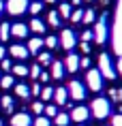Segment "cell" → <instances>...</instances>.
<instances>
[{
    "mask_svg": "<svg viewBox=\"0 0 122 126\" xmlns=\"http://www.w3.org/2000/svg\"><path fill=\"white\" fill-rule=\"evenodd\" d=\"M58 43H60V41L56 39V36H47V39L43 41V45L47 47V49H56V47H58Z\"/></svg>",
    "mask_w": 122,
    "mask_h": 126,
    "instance_id": "29",
    "label": "cell"
},
{
    "mask_svg": "<svg viewBox=\"0 0 122 126\" xmlns=\"http://www.w3.org/2000/svg\"><path fill=\"white\" fill-rule=\"evenodd\" d=\"M41 47H43V39H39V36H32V39L28 41L26 49H28V53H32V56H39V53H41Z\"/></svg>",
    "mask_w": 122,
    "mask_h": 126,
    "instance_id": "13",
    "label": "cell"
},
{
    "mask_svg": "<svg viewBox=\"0 0 122 126\" xmlns=\"http://www.w3.org/2000/svg\"><path fill=\"white\" fill-rule=\"evenodd\" d=\"M13 105H15V98H13V96H9V94L0 96V107L4 109V113H11V111H13Z\"/></svg>",
    "mask_w": 122,
    "mask_h": 126,
    "instance_id": "16",
    "label": "cell"
},
{
    "mask_svg": "<svg viewBox=\"0 0 122 126\" xmlns=\"http://www.w3.org/2000/svg\"><path fill=\"white\" fill-rule=\"evenodd\" d=\"M9 53H11L13 58H17V60H26L28 56H30L28 49H26V45H19V43H15V45L9 47Z\"/></svg>",
    "mask_w": 122,
    "mask_h": 126,
    "instance_id": "11",
    "label": "cell"
},
{
    "mask_svg": "<svg viewBox=\"0 0 122 126\" xmlns=\"http://www.w3.org/2000/svg\"><path fill=\"white\" fill-rule=\"evenodd\" d=\"M67 100H69V90H67V88H56V90H54V103H56V105H60V107H64V105H67Z\"/></svg>",
    "mask_w": 122,
    "mask_h": 126,
    "instance_id": "12",
    "label": "cell"
},
{
    "mask_svg": "<svg viewBox=\"0 0 122 126\" xmlns=\"http://www.w3.org/2000/svg\"><path fill=\"white\" fill-rule=\"evenodd\" d=\"M43 113H45V118H56L58 115V105H47Z\"/></svg>",
    "mask_w": 122,
    "mask_h": 126,
    "instance_id": "30",
    "label": "cell"
},
{
    "mask_svg": "<svg viewBox=\"0 0 122 126\" xmlns=\"http://www.w3.org/2000/svg\"><path fill=\"white\" fill-rule=\"evenodd\" d=\"M41 98H43V100H52V98H54V88H43V90H41Z\"/></svg>",
    "mask_w": 122,
    "mask_h": 126,
    "instance_id": "32",
    "label": "cell"
},
{
    "mask_svg": "<svg viewBox=\"0 0 122 126\" xmlns=\"http://www.w3.org/2000/svg\"><path fill=\"white\" fill-rule=\"evenodd\" d=\"M39 81H49V73H41Z\"/></svg>",
    "mask_w": 122,
    "mask_h": 126,
    "instance_id": "42",
    "label": "cell"
},
{
    "mask_svg": "<svg viewBox=\"0 0 122 126\" xmlns=\"http://www.w3.org/2000/svg\"><path fill=\"white\" fill-rule=\"evenodd\" d=\"M92 34H94V41L99 43V45H103V43L107 41V34H109V30H107V17H105V15H103L101 19H96V21H94Z\"/></svg>",
    "mask_w": 122,
    "mask_h": 126,
    "instance_id": "4",
    "label": "cell"
},
{
    "mask_svg": "<svg viewBox=\"0 0 122 126\" xmlns=\"http://www.w3.org/2000/svg\"><path fill=\"white\" fill-rule=\"evenodd\" d=\"M11 73L17 75V77H28V66L26 64H13V71Z\"/></svg>",
    "mask_w": 122,
    "mask_h": 126,
    "instance_id": "22",
    "label": "cell"
},
{
    "mask_svg": "<svg viewBox=\"0 0 122 126\" xmlns=\"http://www.w3.org/2000/svg\"><path fill=\"white\" fill-rule=\"evenodd\" d=\"M28 30H32L34 34H43L45 32V24H43L41 19H36V17H32L30 24H28Z\"/></svg>",
    "mask_w": 122,
    "mask_h": 126,
    "instance_id": "17",
    "label": "cell"
},
{
    "mask_svg": "<svg viewBox=\"0 0 122 126\" xmlns=\"http://www.w3.org/2000/svg\"><path fill=\"white\" fill-rule=\"evenodd\" d=\"M28 0H7L4 2V11H7L9 15H13V17H17V15H24L28 11Z\"/></svg>",
    "mask_w": 122,
    "mask_h": 126,
    "instance_id": "5",
    "label": "cell"
},
{
    "mask_svg": "<svg viewBox=\"0 0 122 126\" xmlns=\"http://www.w3.org/2000/svg\"><path fill=\"white\" fill-rule=\"evenodd\" d=\"M64 2H69V0H64Z\"/></svg>",
    "mask_w": 122,
    "mask_h": 126,
    "instance_id": "49",
    "label": "cell"
},
{
    "mask_svg": "<svg viewBox=\"0 0 122 126\" xmlns=\"http://www.w3.org/2000/svg\"><path fill=\"white\" fill-rule=\"evenodd\" d=\"M79 4H81V0H71V7H75V9H77Z\"/></svg>",
    "mask_w": 122,
    "mask_h": 126,
    "instance_id": "44",
    "label": "cell"
},
{
    "mask_svg": "<svg viewBox=\"0 0 122 126\" xmlns=\"http://www.w3.org/2000/svg\"><path fill=\"white\" fill-rule=\"evenodd\" d=\"M47 21H49V26H54V28L60 26V15H58V11H49L47 13Z\"/></svg>",
    "mask_w": 122,
    "mask_h": 126,
    "instance_id": "25",
    "label": "cell"
},
{
    "mask_svg": "<svg viewBox=\"0 0 122 126\" xmlns=\"http://www.w3.org/2000/svg\"><path fill=\"white\" fill-rule=\"evenodd\" d=\"M99 73L105 79H116V68H114V60L109 58V53H99Z\"/></svg>",
    "mask_w": 122,
    "mask_h": 126,
    "instance_id": "2",
    "label": "cell"
},
{
    "mask_svg": "<svg viewBox=\"0 0 122 126\" xmlns=\"http://www.w3.org/2000/svg\"><path fill=\"white\" fill-rule=\"evenodd\" d=\"M69 115H71V120H73V122L84 124V122L90 118V109H88L86 105H77V107H73V109H71V113H69Z\"/></svg>",
    "mask_w": 122,
    "mask_h": 126,
    "instance_id": "7",
    "label": "cell"
},
{
    "mask_svg": "<svg viewBox=\"0 0 122 126\" xmlns=\"http://www.w3.org/2000/svg\"><path fill=\"white\" fill-rule=\"evenodd\" d=\"M28 75L32 77V81L39 79L41 77V64H32V68H28Z\"/></svg>",
    "mask_w": 122,
    "mask_h": 126,
    "instance_id": "31",
    "label": "cell"
},
{
    "mask_svg": "<svg viewBox=\"0 0 122 126\" xmlns=\"http://www.w3.org/2000/svg\"><path fill=\"white\" fill-rule=\"evenodd\" d=\"M34 126H49V118H45V115H39V118L34 120Z\"/></svg>",
    "mask_w": 122,
    "mask_h": 126,
    "instance_id": "35",
    "label": "cell"
},
{
    "mask_svg": "<svg viewBox=\"0 0 122 126\" xmlns=\"http://www.w3.org/2000/svg\"><path fill=\"white\" fill-rule=\"evenodd\" d=\"M2 11H4V2L0 0V15H2Z\"/></svg>",
    "mask_w": 122,
    "mask_h": 126,
    "instance_id": "45",
    "label": "cell"
},
{
    "mask_svg": "<svg viewBox=\"0 0 122 126\" xmlns=\"http://www.w3.org/2000/svg\"><path fill=\"white\" fill-rule=\"evenodd\" d=\"M58 41H60L62 49H67V51H71V49L75 47V43H77V39H75V32H73V30H69V28L60 32V39H58Z\"/></svg>",
    "mask_w": 122,
    "mask_h": 126,
    "instance_id": "8",
    "label": "cell"
},
{
    "mask_svg": "<svg viewBox=\"0 0 122 126\" xmlns=\"http://www.w3.org/2000/svg\"><path fill=\"white\" fill-rule=\"evenodd\" d=\"M67 90H69V98H73V100H84L86 98V86H84L79 79L69 81Z\"/></svg>",
    "mask_w": 122,
    "mask_h": 126,
    "instance_id": "6",
    "label": "cell"
},
{
    "mask_svg": "<svg viewBox=\"0 0 122 126\" xmlns=\"http://www.w3.org/2000/svg\"><path fill=\"white\" fill-rule=\"evenodd\" d=\"M15 86V79L13 75H2V79H0V88H4V90H9V88Z\"/></svg>",
    "mask_w": 122,
    "mask_h": 126,
    "instance_id": "24",
    "label": "cell"
},
{
    "mask_svg": "<svg viewBox=\"0 0 122 126\" xmlns=\"http://www.w3.org/2000/svg\"><path fill=\"white\" fill-rule=\"evenodd\" d=\"M11 36H15V39H26L28 36V26L26 24H13L11 26Z\"/></svg>",
    "mask_w": 122,
    "mask_h": 126,
    "instance_id": "14",
    "label": "cell"
},
{
    "mask_svg": "<svg viewBox=\"0 0 122 126\" xmlns=\"http://www.w3.org/2000/svg\"><path fill=\"white\" fill-rule=\"evenodd\" d=\"M43 111H45V107H43V103H41V100H34V103H32V113L41 115Z\"/></svg>",
    "mask_w": 122,
    "mask_h": 126,
    "instance_id": "34",
    "label": "cell"
},
{
    "mask_svg": "<svg viewBox=\"0 0 122 126\" xmlns=\"http://www.w3.org/2000/svg\"><path fill=\"white\" fill-rule=\"evenodd\" d=\"M52 62H54V58H52L49 51H41L39 53V64L41 66H52Z\"/></svg>",
    "mask_w": 122,
    "mask_h": 126,
    "instance_id": "18",
    "label": "cell"
},
{
    "mask_svg": "<svg viewBox=\"0 0 122 126\" xmlns=\"http://www.w3.org/2000/svg\"><path fill=\"white\" fill-rule=\"evenodd\" d=\"M69 19L73 21V24H79V21L84 19V11H81V9H73V13H71Z\"/></svg>",
    "mask_w": 122,
    "mask_h": 126,
    "instance_id": "28",
    "label": "cell"
},
{
    "mask_svg": "<svg viewBox=\"0 0 122 126\" xmlns=\"http://www.w3.org/2000/svg\"><path fill=\"white\" fill-rule=\"evenodd\" d=\"M9 36H11V24L2 21V24H0V41H7Z\"/></svg>",
    "mask_w": 122,
    "mask_h": 126,
    "instance_id": "21",
    "label": "cell"
},
{
    "mask_svg": "<svg viewBox=\"0 0 122 126\" xmlns=\"http://www.w3.org/2000/svg\"><path fill=\"white\" fill-rule=\"evenodd\" d=\"M71 13H73V7H71V2H62L60 4V9H58V15L60 17H71Z\"/></svg>",
    "mask_w": 122,
    "mask_h": 126,
    "instance_id": "19",
    "label": "cell"
},
{
    "mask_svg": "<svg viewBox=\"0 0 122 126\" xmlns=\"http://www.w3.org/2000/svg\"><path fill=\"white\" fill-rule=\"evenodd\" d=\"M81 21H84V24H94V21H96V13L92 11V9L84 11V19H81Z\"/></svg>",
    "mask_w": 122,
    "mask_h": 126,
    "instance_id": "27",
    "label": "cell"
},
{
    "mask_svg": "<svg viewBox=\"0 0 122 126\" xmlns=\"http://www.w3.org/2000/svg\"><path fill=\"white\" fill-rule=\"evenodd\" d=\"M90 113H92L96 120H105V118H109V115H111V103H109L105 96H96V98H92Z\"/></svg>",
    "mask_w": 122,
    "mask_h": 126,
    "instance_id": "1",
    "label": "cell"
},
{
    "mask_svg": "<svg viewBox=\"0 0 122 126\" xmlns=\"http://www.w3.org/2000/svg\"><path fill=\"white\" fill-rule=\"evenodd\" d=\"M0 68H2L4 73H11V71H13V62L7 60V58H2V60H0Z\"/></svg>",
    "mask_w": 122,
    "mask_h": 126,
    "instance_id": "33",
    "label": "cell"
},
{
    "mask_svg": "<svg viewBox=\"0 0 122 126\" xmlns=\"http://www.w3.org/2000/svg\"><path fill=\"white\" fill-rule=\"evenodd\" d=\"M111 126H122V113H118V115L111 118Z\"/></svg>",
    "mask_w": 122,
    "mask_h": 126,
    "instance_id": "40",
    "label": "cell"
},
{
    "mask_svg": "<svg viewBox=\"0 0 122 126\" xmlns=\"http://www.w3.org/2000/svg\"><path fill=\"white\" fill-rule=\"evenodd\" d=\"M64 71H67V73H77V71H79V56L69 53L67 60H64Z\"/></svg>",
    "mask_w": 122,
    "mask_h": 126,
    "instance_id": "10",
    "label": "cell"
},
{
    "mask_svg": "<svg viewBox=\"0 0 122 126\" xmlns=\"http://www.w3.org/2000/svg\"><path fill=\"white\" fill-rule=\"evenodd\" d=\"M11 126H32V118L24 111L15 113V115H11Z\"/></svg>",
    "mask_w": 122,
    "mask_h": 126,
    "instance_id": "9",
    "label": "cell"
},
{
    "mask_svg": "<svg viewBox=\"0 0 122 126\" xmlns=\"http://www.w3.org/2000/svg\"><path fill=\"white\" fill-rule=\"evenodd\" d=\"M86 86L92 92H101L103 90V75L99 73V68H88V73H86Z\"/></svg>",
    "mask_w": 122,
    "mask_h": 126,
    "instance_id": "3",
    "label": "cell"
},
{
    "mask_svg": "<svg viewBox=\"0 0 122 126\" xmlns=\"http://www.w3.org/2000/svg\"><path fill=\"white\" fill-rule=\"evenodd\" d=\"M15 94H17L19 98H28V96H30V88H28L26 83H17V86H15Z\"/></svg>",
    "mask_w": 122,
    "mask_h": 126,
    "instance_id": "20",
    "label": "cell"
},
{
    "mask_svg": "<svg viewBox=\"0 0 122 126\" xmlns=\"http://www.w3.org/2000/svg\"><path fill=\"white\" fill-rule=\"evenodd\" d=\"M79 68H90V58H88V56L79 58Z\"/></svg>",
    "mask_w": 122,
    "mask_h": 126,
    "instance_id": "37",
    "label": "cell"
},
{
    "mask_svg": "<svg viewBox=\"0 0 122 126\" xmlns=\"http://www.w3.org/2000/svg\"><path fill=\"white\" fill-rule=\"evenodd\" d=\"M41 90H43V88H41L39 83H32V88H30V94H34V96H41Z\"/></svg>",
    "mask_w": 122,
    "mask_h": 126,
    "instance_id": "38",
    "label": "cell"
},
{
    "mask_svg": "<svg viewBox=\"0 0 122 126\" xmlns=\"http://www.w3.org/2000/svg\"><path fill=\"white\" fill-rule=\"evenodd\" d=\"M86 2H90V0H86Z\"/></svg>",
    "mask_w": 122,
    "mask_h": 126,
    "instance_id": "50",
    "label": "cell"
},
{
    "mask_svg": "<svg viewBox=\"0 0 122 126\" xmlns=\"http://www.w3.org/2000/svg\"><path fill=\"white\" fill-rule=\"evenodd\" d=\"M41 11H43V2H39V0H32V2L28 4V13H32V15H39Z\"/></svg>",
    "mask_w": 122,
    "mask_h": 126,
    "instance_id": "23",
    "label": "cell"
},
{
    "mask_svg": "<svg viewBox=\"0 0 122 126\" xmlns=\"http://www.w3.org/2000/svg\"><path fill=\"white\" fill-rule=\"evenodd\" d=\"M64 73H67V71H64V62L54 60V62H52V77H54V79H62Z\"/></svg>",
    "mask_w": 122,
    "mask_h": 126,
    "instance_id": "15",
    "label": "cell"
},
{
    "mask_svg": "<svg viewBox=\"0 0 122 126\" xmlns=\"http://www.w3.org/2000/svg\"><path fill=\"white\" fill-rule=\"evenodd\" d=\"M0 79H2V73H0Z\"/></svg>",
    "mask_w": 122,
    "mask_h": 126,
    "instance_id": "47",
    "label": "cell"
},
{
    "mask_svg": "<svg viewBox=\"0 0 122 126\" xmlns=\"http://www.w3.org/2000/svg\"><path fill=\"white\" fill-rule=\"evenodd\" d=\"M79 49L88 56V53H90V43H84V41H81V43H79Z\"/></svg>",
    "mask_w": 122,
    "mask_h": 126,
    "instance_id": "41",
    "label": "cell"
},
{
    "mask_svg": "<svg viewBox=\"0 0 122 126\" xmlns=\"http://www.w3.org/2000/svg\"><path fill=\"white\" fill-rule=\"evenodd\" d=\"M45 2H47V4H54V2H56V0H45Z\"/></svg>",
    "mask_w": 122,
    "mask_h": 126,
    "instance_id": "46",
    "label": "cell"
},
{
    "mask_svg": "<svg viewBox=\"0 0 122 126\" xmlns=\"http://www.w3.org/2000/svg\"><path fill=\"white\" fill-rule=\"evenodd\" d=\"M4 56H7V49H4V47H2V45H0V60H2V58H4Z\"/></svg>",
    "mask_w": 122,
    "mask_h": 126,
    "instance_id": "43",
    "label": "cell"
},
{
    "mask_svg": "<svg viewBox=\"0 0 122 126\" xmlns=\"http://www.w3.org/2000/svg\"><path fill=\"white\" fill-rule=\"evenodd\" d=\"M111 96H114V100H118V103H122V90H111Z\"/></svg>",
    "mask_w": 122,
    "mask_h": 126,
    "instance_id": "39",
    "label": "cell"
},
{
    "mask_svg": "<svg viewBox=\"0 0 122 126\" xmlns=\"http://www.w3.org/2000/svg\"><path fill=\"white\" fill-rule=\"evenodd\" d=\"M0 126H2V120H0Z\"/></svg>",
    "mask_w": 122,
    "mask_h": 126,
    "instance_id": "48",
    "label": "cell"
},
{
    "mask_svg": "<svg viewBox=\"0 0 122 126\" xmlns=\"http://www.w3.org/2000/svg\"><path fill=\"white\" fill-rule=\"evenodd\" d=\"M79 126H84V124H79Z\"/></svg>",
    "mask_w": 122,
    "mask_h": 126,
    "instance_id": "51",
    "label": "cell"
},
{
    "mask_svg": "<svg viewBox=\"0 0 122 126\" xmlns=\"http://www.w3.org/2000/svg\"><path fill=\"white\" fill-rule=\"evenodd\" d=\"M92 39H94L92 30H84V32H81V41H84V43H90Z\"/></svg>",
    "mask_w": 122,
    "mask_h": 126,
    "instance_id": "36",
    "label": "cell"
},
{
    "mask_svg": "<svg viewBox=\"0 0 122 126\" xmlns=\"http://www.w3.org/2000/svg\"><path fill=\"white\" fill-rule=\"evenodd\" d=\"M56 126H69V122H71V115H67V113H58L54 118Z\"/></svg>",
    "mask_w": 122,
    "mask_h": 126,
    "instance_id": "26",
    "label": "cell"
}]
</instances>
